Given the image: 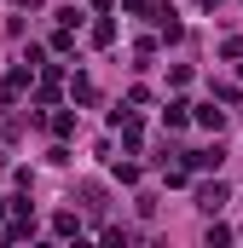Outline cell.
Here are the masks:
<instances>
[{"label": "cell", "mask_w": 243, "mask_h": 248, "mask_svg": "<svg viewBox=\"0 0 243 248\" xmlns=\"http://www.w3.org/2000/svg\"><path fill=\"white\" fill-rule=\"evenodd\" d=\"M0 168H6V150H0Z\"/></svg>", "instance_id": "16"}, {"label": "cell", "mask_w": 243, "mask_h": 248, "mask_svg": "<svg viewBox=\"0 0 243 248\" xmlns=\"http://www.w3.org/2000/svg\"><path fill=\"white\" fill-rule=\"evenodd\" d=\"M226 196H232V190L220 185V179H203V185H197V208H203V214H208V219H214V214H220V208H226Z\"/></svg>", "instance_id": "1"}, {"label": "cell", "mask_w": 243, "mask_h": 248, "mask_svg": "<svg viewBox=\"0 0 243 248\" xmlns=\"http://www.w3.org/2000/svg\"><path fill=\"white\" fill-rule=\"evenodd\" d=\"M6 208H12V196H0V214H6Z\"/></svg>", "instance_id": "14"}, {"label": "cell", "mask_w": 243, "mask_h": 248, "mask_svg": "<svg viewBox=\"0 0 243 248\" xmlns=\"http://www.w3.org/2000/svg\"><path fill=\"white\" fill-rule=\"evenodd\" d=\"M69 98H75V104H99V87H93L87 75H75V81H69Z\"/></svg>", "instance_id": "5"}, {"label": "cell", "mask_w": 243, "mask_h": 248, "mask_svg": "<svg viewBox=\"0 0 243 248\" xmlns=\"http://www.w3.org/2000/svg\"><path fill=\"white\" fill-rule=\"evenodd\" d=\"M52 133H58V139H69V133H75V116H69V110H58V116H52Z\"/></svg>", "instance_id": "10"}, {"label": "cell", "mask_w": 243, "mask_h": 248, "mask_svg": "<svg viewBox=\"0 0 243 248\" xmlns=\"http://www.w3.org/2000/svg\"><path fill=\"white\" fill-rule=\"evenodd\" d=\"M203 243H208V248H226V243H232V225H220V219H214V225H208V237H203Z\"/></svg>", "instance_id": "9"}, {"label": "cell", "mask_w": 243, "mask_h": 248, "mask_svg": "<svg viewBox=\"0 0 243 248\" xmlns=\"http://www.w3.org/2000/svg\"><path fill=\"white\" fill-rule=\"evenodd\" d=\"M116 179L122 185H139V162H116Z\"/></svg>", "instance_id": "11"}, {"label": "cell", "mask_w": 243, "mask_h": 248, "mask_svg": "<svg viewBox=\"0 0 243 248\" xmlns=\"http://www.w3.org/2000/svg\"><path fill=\"white\" fill-rule=\"evenodd\" d=\"M191 122L208 127V133H220V127H226V110H214V104H191Z\"/></svg>", "instance_id": "3"}, {"label": "cell", "mask_w": 243, "mask_h": 248, "mask_svg": "<svg viewBox=\"0 0 243 248\" xmlns=\"http://www.w3.org/2000/svg\"><path fill=\"white\" fill-rule=\"evenodd\" d=\"M185 122H191V104H180V98H174V104L162 110V127H168V133H180Z\"/></svg>", "instance_id": "4"}, {"label": "cell", "mask_w": 243, "mask_h": 248, "mask_svg": "<svg viewBox=\"0 0 243 248\" xmlns=\"http://www.w3.org/2000/svg\"><path fill=\"white\" fill-rule=\"evenodd\" d=\"M203 6H208V12H214V6H220V0H203Z\"/></svg>", "instance_id": "15"}, {"label": "cell", "mask_w": 243, "mask_h": 248, "mask_svg": "<svg viewBox=\"0 0 243 248\" xmlns=\"http://www.w3.org/2000/svg\"><path fill=\"white\" fill-rule=\"evenodd\" d=\"M104 208H110V202H104V185H93V179H87V185H81V214H93V219H99Z\"/></svg>", "instance_id": "2"}, {"label": "cell", "mask_w": 243, "mask_h": 248, "mask_svg": "<svg viewBox=\"0 0 243 248\" xmlns=\"http://www.w3.org/2000/svg\"><path fill=\"white\" fill-rule=\"evenodd\" d=\"M220 58H243V35H226L220 41Z\"/></svg>", "instance_id": "12"}, {"label": "cell", "mask_w": 243, "mask_h": 248, "mask_svg": "<svg viewBox=\"0 0 243 248\" xmlns=\"http://www.w3.org/2000/svg\"><path fill=\"white\" fill-rule=\"evenodd\" d=\"M12 6H17V12H35V6H41V0H12Z\"/></svg>", "instance_id": "13"}, {"label": "cell", "mask_w": 243, "mask_h": 248, "mask_svg": "<svg viewBox=\"0 0 243 248\" xmlns=\"http://www.w3.org/2000/svg\"><path fill=\"white\" fill-rule=\"evenodd\" d=\"M110 41H116V23L99 17V23H93V46H110Z\"/></svg>", "instance_id": "8"}, {"label": "cell", "mask_w": 243, "mask_h": 248, "mask_svg": "<svg viewBox=\"0 0 243 248\" xmlns=\"http://www.w3.org/2000/svg\"><path fill=\"white\" fill-rule=\"evenodd\" d=\"M52 237H81V219L75 214H52Z\"/></svg>", "instance_id": "7"}, {"label": "cell", "mask_w": 243, "mask_h": 248, "mask_svg": "<svg viewBox=\"0 0 243 248\" xmlns=\"http://www.w3.org/2000/svg\"><path fill=\"white\" fill-rule=\"evenodd\" d=\"M185 168H197V173L203 168H220V144L214 150H185Z\"/></svg>", "instance_id": "6"}]
</instances>
